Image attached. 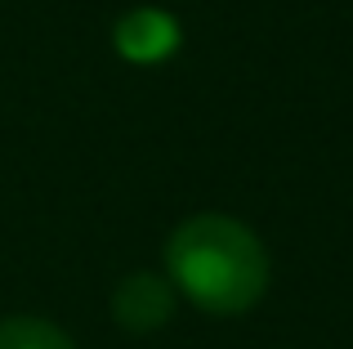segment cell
I'll return each instance as SVG.
<instances>
[{"label":"cell","instance_id":"cell-4","mask_svg":"<svg viewBox=\"0 0 353 349\" xmlns=\"http://www.w3.org/2000/svg\"><path fill=\"white\" fill-rule=\"evenodd\" d=\"M0 349H72V341L41 318H9L0 323Z\"/></svg>","mask_w":353,"mask_h":349},{"label":"cell","instance_id":"cell-3","mask_svg":"<svg viewBox=\"0 0 353 349\" xmlns=\"http://www.w3.org/2000/svg\"><path fill=\"white\" fill-rule=\"evenodd\" d=\"M117 41H121V50H125L130 59L152 63V59H161V54L174 45V23H170L165 14H152V9H143V14H130L125 23H121Z\"/></svg>","mask_w":353,"mask_h":349},{"label":"cell","instance_id":"cell-2","mask_svg":"<svg viewBox=\"0 0 353 349\" xmlns=\"http://www.w3.org/2000/svg\"><path fill=\"white\" fill-rule=\"evenodd\" d=\"M170 314V291L161 278H125L117 291V318L125 327H157Z\"/></svg>","mask_w":353,"mask_h":349},{"label":"cell","instance_id":"cell-1","mask_svg":"<svg viewBox=\"0 0 353 349\" xmlns=\"http://www.w3.org/2000/svg\"><path fill=\"white\" fill-rule=\"evenodd\" d=\"M170 273L206 314H241L259 300L268 260L255 233L228 215H197L170 237Z\"/></svg>","mask_w":353,"mask_h":349}]
</instances>
